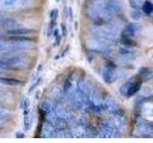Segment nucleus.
<instances>
[{
    "label": "nucleus",
    "instance_id": "14",
    "mask_svg": "<svg viewBox=\"0 0 153 143\" xmlns=\"http://www.w3.org/2000/svg\"><path fill=\"white\" fill-rule=\"evenodd\" d=\"M55 132H56L55 126H53L50 123L44 124V126H43L42 131H41V137L43 138L55 137Z\"/></svg>",
    "mask_w": 153,
    "mask_h": 143
},
{
    "label": "nucleus",
    "instance_id": "8",
    "mask_svg": "<svg viewBox=\"0 0 153 143\" xmlns=\"http://www.w3.org/2000/svg\"><path fill=\"white\" fill-rule=\"evenodd\" d=\"M20 108L23 114V121H24V129L28 131L31 127V104L30 100L27 97H24L20 102Z\"/></svg>",
    "mask_w": 153,
    "mask_h": 143
},
{
    "label": "nucleus",
    "instance_id": "21",
    "mask_svg": "<svg viewBox=\"0 0 153 143\" xmlns=\"http://www.w3.org/2000/svg\"><path fill=\"white\" fill-rule=\"evenodd\" d=\"M143 0H129V6L133 10H141Z\"/></svg>",
    "mask_w": 153,
    "mask_h": 143
},
{
    "label": "nucleus",
    "instance_id": "3",
    "mask_svg": "<svg viewBox=\"0 0 153 143\" xmlns=\"http://www.w3.org/2000/svg\"><path fill=\"white\" fill-rule=\"evenodd\" d=\"M33 0H0V9L3 11H14L28 8Z\"/></svg>",
    "mask_w": 153,
    "mask_h": 143
},
{
    "label": "nucleus",
    "instance_id": "23",
    "mask_svg": "<svg viewBox=\"0 0 153 143\" xmlns=\"http://www.w3.org/2000/svg\"><path fill=\"white\" fill-rule=\"evenodd\" d=\"M140 74L143 76V78H147L151 76V71L148 69H142L140 72Z\"/></svg>",
    "mask_w": 153,
    "mask_h": 143
},
{
    "label": "nucleus",
    "instance_id": "25",
    "mask_svg": "<svg viewBox=\"0 0 153 143\" xmlns=\"http://www.w3.org/2000/svg\"><path fill=\"white\" fill-rule=\"evenodd\" d=\"M61 28H62V35L65 36L66 35V28L64 24H61Z\"/></svg>",
    "mask_w": 153,
    "mask_h": 143
},
{
    "label": "nucleus",
    "instance_id": "13",
    "mask_svg": "<svg viewBox=\"0 0 153 143\" xmlns=\"http://www.w3.org/2000/svg\"><path fill=\"white\" fill-rule=\"evenodd\" d=\"M35 32V30L30 28H25V27H16L12 30H8L7 33L10 35H27L29 33H32Z\"/></svg>",
    "mask_w": 153,
    "mask_h": 143
},
{
    "label": "nucleus",
    "instance_id": "20",
    "mask_svg": "<svg viewBox=\"0 0 153 143\" xmlns=\"http://www.w3.org/2000/svg\"><path fill=\"white\" fill-rule=\"evenodd\" d=\"M41 110H42V112L46 114L49 112H51L52 110H54V104L51 101H49V100H45V101H43L41 104Z\"/></svg>",
    "mask_w": 153,
    "mask_h": 143
},
{
    "label": "nucleus",
    "instance_id": "28",
    "mask_svg": "<svg viewBox=\"0 0 153 143\" xmlns=\"http://www.w3.org/2000/svg\"><path fill=\"white\" fill-rule=\"evenodd\" d=\"M0 38H3V32L0 31Z\"/></svg>",
    "mask_w": 153,
    "mask_h": 143
},
{
    "label": "nucleus",
    "instance_id": "22",
    "mask_svg": "<svg viewBox=\"0 0 153 143\" xmlns=\"http://www.w3.org/2000/svg\"><path fill=\"white\" fill-rule=\"evenodd\" d=\"M131 16L132 18L134 19V20H140V19H142L143 17V13L142 12L140 11V10H133V12L131 13Z\"/></svg>",
    "mask_w": 153,
    "mask_h": 143
},
{
    "label": "nucleus",
    "instance_id": "5",
    "mask_svg": "<svg viewBox=\"0 0 153 143\" xmlns=\"http://www.w3.org/2000/svg\"><path fill=\"white\" fill-rule=\"evenodd\" d=\"M103 8H104V2L102 0H97L93 4H91L90 6L86 9V13L90 18L93 19H100V18H105L104 13H103Z\"/></svg>",
    "mask_w": 153,
    "mask_h": 143
},
{
    "label": "nucleus",
    "instance_id": "6",
    "mask_svg": "<svg viewBox=\"0 0 153 143\" xmlns=\"http://www.w3.org/2000/svg\"><path fill=\"white\" fill-rule=\"evenodd\" d=\"M142 81L141 80H135V81H128V82L124 83L121 89H120V93L122 95H124L126 97H130L132 95L136 94L141 89Z\"/></svg>",
    "mask_w": 153,
    "mask_h": 143
},
{
    "label": "nucleus",
    "instance_id": "12",
    "mask_svg": "<svg viewBox=\"0 0 153 143\" xmlns=\"http://www.w3.org/2000/svg\"><path fill=\"white\" fill-rule=\"evenodd\" d=\"M119 55L124 59H132L136 56V51L132 47L123 46L119 49Z\"/></svg>",
    "mask_w": 153,
    "mask_h": 143
},
{
    "label": "nucleus",
    "instance_id": "10",
    "mask_svg": "<svg viewBox=\"0 0 153 143\" xmlns=\"http://www.w3.org/2000/svg\"><path fill=\"white\" fill-rule=\"evenodd\" d=\"M102 78L105 83L111 84L116 80V74H115V68L111 64H105L102 67Z\"/></svg>",
    "mask_w": 153,
    "mask_h": 143
},
{
    "label": "nucleus",
    "instance_id": "16",
    "mask_svg": "<svg viewBox=\"0 0 153 143\" xmlns=\"http://www.w3.org/2000/svg\"><path fill=\"white\" fill-rule=\"evenodd\" d=\"M23 82L17 78H12V77H0V84H4L6 86H19Z\"/></svg>",
    "mask_w": 153,
    "mask_h": 143
},
{
    "label": "nucleus",
    "instance_id": "26",
    "mask_svg": "<svg viewBox=\"0 0 153 143\" xmlns=\"http://www.w3.org/2000/svg\"><path fill=\"white\" fill-rule=\"evenodd\" d=\"M5 15H6V13H5V11H3V10L0 9V19H2L3 17H5Z\"/></svg>",
    "mask_w": 153,
    "mask_h": 143
},
{
    "label": "nucleus",
    "instance_id": "19",
    "mask_svg": "<svg viewBox=\"0 0 153 143\" xmlns=\"http://www.w3.org/2000/svg\"><path fill=\"white\" fill-rule=\"evenodd\" d=\"M141 9L143 10V12L145 13L146 14H148V15L151 14L152 12H153V5H152L150 0H145L143 3V5H142Z\"/></svg>",
    "mask_w": 153,
    "mask_h": 143
},
{
    "label": "nucleus",
    "instance_id": "18",
    "mask_svg": "<svg viewBox=\"0 0 153 143\" xmlns=\"http://www.w3.org/2000/svg\"><path fill=\"white\" fill-rule=\"evenodd\" d=\"M52 94H53V97H54L59 102H61L62 100L64 99V97H65V94H63V91H62V89L56 87V86L53 87V89H52Z\"/></svg>",
    "mask_w": 153,
    "mask_h": 143
},
{
    "label": "nucleus",
    "instance_id": "11",
    "mask_svg": "<svg viewBox=\"0 0 153 143\" xmlns=\"http://www.w3.org/2000/svg\"><path fill=\"white\" fill-rule=\"evenodd\" d=\"M20 22L18 21V19L13 17H3L0 19V28L5 29V30H12L16 27H19Z\"/></svg>",
    "mask_w": 153,
    "mask_h": 143
},
{
    "label": "nucleus",
    "instance_id": "9",
    "mask_svg": "<svg viewBox=\"0 0 153 143\" xmlns=\"http://www.w3.org/2000/svg\"><path fill=\"white\" fill-rule=\"evenodd\" d=\"M142 31V26L139 23H129L123 28V37L132 38L139 35V32Z\"/></svg>",
    "mask_w": 153,
    "mask_h": 143
},
{
    "label": "nucleus",
    "instance_id": "2",
    "mask_svg": "<svg viewBox=\"0 0 153 143\" xmlns=\"http://www.w3.org/2000/svg\"><path fill=\"white\" fill-rule=\"evenodd\" d=\"M91 32L95 37L100 38L109 43L117 40L119 38V33L115 28L108 25H97L91 27Z\"/></svg>",
    "mask_w": 153,
    "mask_h": 143
},
{
    "label": "nucleus",
    "instance_id": "17",
    "mask_svg": "<svg viewBox=\"0 0 153 143\" xmlns=\"http://www.w3.org/2000/svg\"><path fill=\"white\" fill-rule=\"evenodd\" d=\"M62 91H63V94H65V97H70L73 93V80L71 77H68L63 84V87H62Z\"/></svg>",
    "mask_w": 153,
    "mask_h": 143
},
{
    "label": "nucleus",
    "instance_id": "24",
    "mask_svg": "<svg viewBox=\"0 0 153 143\" xmlns=\"http://www.w3.org/2000/svg\"><path fill=\"white\" fill-rule=\"evenodd\" d=\"M41 82V77H38L37 79H36V81L35 83H33V85H32V87L30 88V90H29V92H33V90H35L38 85H39V83Z\"/></svg>",
    "mask_w": 153,
    "mask_h": 143
},
{
    "label": "nucleus",
    "instance_id": "1",
    "mask_svg": "<svg viewBox=\"0 0 153 143\" xmlns=\"http://www.w3.org/2000/svg\"><path fill=\"white\" fill-rule=\"evenodd\" d=\"M29 65V58L24 55H8L0 56L1 70H21Z\"/></svg>",
    "mask_w": 153,
    "mask_h": 143
},
{
    "label": "nucleus",
    "instance_id": "7",
    "mask_svg": "<svg viewBox=\"0 0 153 143\" xmlns=\"http://www.w3.org/2000/svg\"><path fill=\"white\" fill-rule=\"evenodd\" d=\"M123 12V5L117 0H110V1L104 2L103 13L105 18L109 17L113 14H119Z\"/></svg>",
    "mask_w": 153,
    "mask_h": 143
},
{
    "label": "nucleus",
    "instance_id": "27",
    "mask_svg": "<svg viewBox=\"0 0 153 143\" xmlns=\"http://www.w3.org/2000/svg\"><path fill=\"white\" fill-rule=\"evenodd\" d=\"M78 28H79V23H78V21H76L75 22V29L76 30H78Z\"/></svg>",
    "mask_w": 153,
    "mask_h": 143
},
{
    "label": "nucleus",
    "instance_id": "15",
    "mask_svg": "<svg viewBox=\"0 0 153 143\" xmlns=\"http://www.w3.org/2000/svg\"><path fill=\"white\" fill-rule=\"evenodd\" d=\"M12 118V113L10 109L0 104V123L7 122Z\"/></svg>",
    "mask_w": 153,
    "mask_h": 143
},
{
    "label": "nucleus",
    "instance_id": "4",
    "mask_svg": "<svg viewBox=\"0 0 153 143\" xmlns=\"http://www.w3.org/2000/svg\"><path fill=\"white\" fill-rule=\"evenodd\" d=\"M109 44H110L109 42L103 39H100V38L98 37L89 38L85 42V45L87 47V49L95 52H104L108 51Z\"/></svg>",
    "mask_w": 153,
    "mask_h": 143
}]
</instances>
